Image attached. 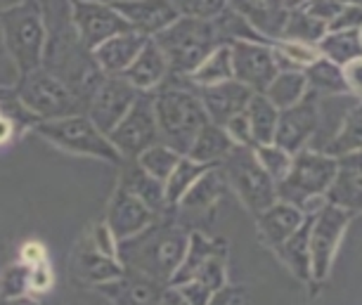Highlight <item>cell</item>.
<instances>
[{
	"label": "cell",
	"mask_w": 362,
	"mask_h": 305,
	"mask_svg": "<svg viewBox=\"0 0 362 305\" xmlns=\"http://www.w3.org/2000/svg\"><path fill=\"white\" fill-rule=\"evenodd\" d=\"M247 119L251 128V138H254L256 147L258 145H272L277 133V121H279V109L261 92H254L249 107H247Z\"/></svg>",
	"instance_id": "4dcf8cb0"
},
{
	"label": "cell",
	"mask_w": 362,
	"mask_h": 305,
	"mask_svg": "<svg viewBox=\"0 0 362 305\" xmlns=\"http://www.w3.org/2000/svg\"><path fill=\"white\" fill-rule=\"evenodd\" d=\"M232 78H235V69H232L230 43H225L218 47V50L211 52V55L199 64V69L187 76V80L194 88L218 85V83H225V80H232Z\"/></svg>",
	"instance_id": "836d02e7"
},
{
	"label": "cell",
	"mask_w": 362,
	"mask_h": 305,
	"mask_svg": "<svg viewBox=\"0 0 362 305\" xmlns=\"http://www.w3.org/2000/svg\"><path fill=\"white\" fill-rule=\"evenodd\" d=\"M320 55L337 66H346L353 59L362 57V29H337L327 31L317 43Z\"/></svg>",
	"instance_id": "f1b7e54d"
},
{
	"label": "cell",
	"mask_w": 362,
	"mask_h": 305,
	"mask_svg": "<svg viewBox=\"0 0 362 305\" xmlns=\"http://www.w3.org/2000/svg\"><path fill=\"white\" fill-rule=\"evenodd\" d=\"M76 270L86 282L95 284V287H98V284H105V282H112L126 273V268L121 265L119 258L105 256L95 246L81 251L78 258H76Z\"/></svg>",
	"instance_id": "1f68e13d"
},
{
	"label": "cell",
	"mask_w": 362,
	"mask_h": 305,
	"mask_svg": "<svg viewBox=\"0 0 362 305\" xmlns=\"http://www.w3.org/2000/svg\"><path fill=\"white\" fill-rule=\"evenodd\" d=\"M209 305H244V289L239 287H225L221 291H216L214 296H211Z\"/></svg>",
	"instance_id": "7dc6e473"
},
{
	"label": "cell",
	"mask_w": 362,
	"mask_h": 305,
	"mask_svg": "<svg viewBox=\"0 0 362 305\" xmlns=\"http://www.w3.org/2000/svg\"><path fill=\"white\" fill-rule=\"evenodd\" d=\"M161 47L163 57L170 66V76L187 78L199 69V64L211 52L228 43L218 19L177 17L159 36L152 38Z\"/></svg>",
	"instance_id": "7a4b0ae2"
},
{
	"label": "cell",
	"mask_w": 362,
	"mask_h": 305,
	"mask_svg": "<svg viewBox=\"0 0 362 305\" xmlns=\"http://www.w3.org/2000/svg\"><path fill=\"white\" fill-rule=\"evenodd\" d=\"M230 50L235 80L263 95L279 73L275 47L270 43H254V40H232Z\"/></svg>",
	"instance_id": "4fadbf2b"
},
{
	"label": "cell",
	"mask_w": 362,
	"mask_h": 305,
	"mask_svg": "<svg viewBox=\"0 0 362 305\" xmlns=\"http://www.w3.org/2000/svg\"><path fill=\"white\" fill-rule=\"evenodd\" d=\"M102 296L109 298L114 305H159L161 294H163V284L145 277L133 270H126L121 277H116L112 282L98 284L95 287Z\"/></svg>",
	"instance_id": "d6986e66"
},
{
	"label": "cell",
	"mask_w": 362,
	"mask_h": 305,
	"mask_svg": "<svg viewBox=\"0 0 362 305\" xmlns=\"http://www.w3.org/2000/svg\"><path fill=\"white\" fill-rule=\"evenodd\" d=\"M138 97L140 90H135L124 76H105L100 80V85L93 90L90 100H88L86 114L102 133L109 135L124 121V116L131 112V107L138 102Z\"/></svg>",
	"instance_id": "7c38bea8"
},
{
	"label": "cell",
	"mask_w": 362,
	"mask_h": 305,
	"mask_svg": "<svg viewBox=\"0 0 362 305\" xmlns=\"http://www.w3.org/2000/svg\"><path fill=\"white\" fill-rule=\"evenodd\" d=\"M107 138L126 161H135L145 149L156 145V142H161L152 97L140 95L138 102L131 107V112L124 116V121H121Z\"/></svg>",
	"instance_id": "8fae6325"
},
{
	"label": "cell",
	"mask_w": 362,
	"mask_h": 305,
	"mask_svg": "<svg viewBox=\"0 0 362 305\" xmlns=\"http://www.w3.org/2000/svg\"><path fill=\"white\" fill-rule=\"evenodd\" d=\"M147 40L149 38L140 36L135 31L116 33V36L107 38L105 43L95 47L93 59L105 76H121L135 62V57L140 55V50L145 47Z\"/></svg>",
	"instance_id": "44dd1931"
},
{
	"label": "cell",
	"mask_w": 362,
	"mask_h": 305,
	"mask_svg": "<svg viewBox=\"0 0 362 305\" xmlns=\"http://www.w3.org/2000/svg\"><path fill=\"white\" fill-rule=\"evenodd\" d=\"M320 126V95L315 90L305 92V97L289 109L279 112L275 145L289 152L291 157L305 149L313 142Z\"/></svg>",
	"instance_id": "5bb4252c"
},
{
	"label": "cell",
	"mask_w": 362,
	"mask_h": 305,
	"mask_svg": "<svg viewBox=\"0 0 362 305\" xmlns=\"http://www.w3.org/2000/svg\"><path fill=\"white\" fill-rule=\"evenodd\" d=\"M116 12L126 19L131 31L145 38H154L175 22L177 10L170 0H109Z\"/></svg>",
	"instance_id": "2e32d148"
},
{
	"label": "cell",
	"mask_w": 362,
	"mask_h": 305,
	"mask_svg": "<svg viewBox=\"0 0 362 305\" xmlns=\"http://www.w3.org/2000/svg\"><path fill=\"white\" fill-rule=\"evenodd\" d=\"M334 175H337V159L325 154L322 149L305 147L293 154L289 173L277 185V199L300 208L310 196L327 194Z\"/></svg>",
	"instance_id": "ba28073f"
},
{
	"label": "cell",
	"mask_w": 362,
	"mask_h": 305,
	"mask_svg": "<svg viewBox=\"0 0 362 305\" xmlns=\"http://www.w3.org/2000/svg\"><path fill=\"white\" fill-rule=\"evenodd\" d=\"M15 90L22 100V104L38 121L66 119L74 114H86L88 104L69 83H64L59 76H54L47 69H36L26 76H19Z\"/></svg>",
	"instance_id": "5b68a950"
},
{
	"label": "cell",
	"mask_w": 362,
	"mask_h": 305,
	"mask_svg": "<svg viewBox=\"0 0 362 305\" xmlns=\"http://www.w3.org/2000/svg\"><path fill=\"white\" fill-rule=\"evenodd\" d=\"M177 291L182 294V298L189 303V305H209L211 296H214V291H211L209 287H204L202 282L197 280H189L185 284H180V287H175Z\"/></svg>",
	"instance_id": "f6af8a7d"
},
{
	"label": "cell",
	"mask_w": 362,
	"mask_h": 305,
	"mask_svg": "<svg viewBox=\"0 0 362 305\" xmlns=\"http://www.w3.org/2000/svg\"><path fill=\"white\" fill-rule=\"evenodd\" d=\"M180 159H182V154H177L173 147L163 145V142H156V145L145 149L135 161H138V166L145 173L152 175V178H156L159 182H166L168 175L175 171Z\"/></svg>",
	"instance_id": "f35d334b"
},
{
	"label": "cell",
	"mask_w": 362,
	"mask_h": 305,
	"mask_svg": "<svg viewBox=\"0 0 362 305\" xmlns=\"http://www.w3.org/2000/svg\"><path fill=\"white\" fill-rule=\"evenodd\" d=\"M322 152L334 159L362 152V102H358V104L346 112L339 131L332 135L329 142L322 147Z\"/></svg>",
	"instance_id": "f546056e"
},
{
	"label": "cell",
	"mask_w": 362,
	"mask_h": 305,
	"mask_svg": "<svg viewBox=\"0 0 362 305\" xmlns=\"http://www.w3.org/2000/svg\"><path fill=\"white\" fill-rule=\"evenodd\" d=\"M209 168H214V166L197 164V161H192L189 157H182L180 161H177L175 171L168 175L166 182H163V187H166V201H168V206L175 208L177 203H180L182 196H185L189 189H192L194 182L199 180L202 175L209 171Z\"/></svg>",
	"instance_id": "e575fe53"
},
{
	"label": "cell",
	"mask_w": 362,
	"mask_h": 305,
	"mask_svg": "<svg viewBox=\"0 0 362 305\" xmlns=\"http://www.w3.org/2000/svg\"><path fill=\"white\" fill-rule=\"evenodd\" d=\"M119 187L128 189L131 194H135L138 199L145 201L156 215L170 211V206L166 201V187H163V182H159L149 173L142 171V168L138 166V161H131V164L126 166L124 175H121Z\"/></svg>",
	"instance_id": "484cf974"
},
{
	"label": "cell",
	"mask_w": 362,
	"mask_h": 305,
	"mask_svg": "<svg viewBox=\"0 0 362 305\" xmlns=\"http://www.w3.org/2000/svg\"><path fill=\"white\" fill-rule=\"evenodd\" d=\"M0 33L17 76L36 71L45 62L47 19L43 0H24L0 12Z\"/></svg>",
	"instance_id": "3957f363"
},
{
	"label": "cell",
	"mask_w": 362,
	"mask_h": 305,
	"mask_svg": "<svg viewBox=\"0 0 362 305\" xmlns=\"http://www.w3.org/2000/svg\"><path fill=\"white\" fill-rule=\"evenodd\" d=\"M228 187V180L221 171V166L209 168L199 180L194 182L192 189L182 196L177 208L182 213H204V211H214V206L223 199V192Z\"/></svg>",
	"instance_id": "d4e9b609"
},
{
	"label": "cell",
	"mask_w": 362,
	"mask_h": 305,
	"mask_svg": "<svg viewBox=\"0 0 362 305\" xmlns=\"http://www.w3.org/2000/svg\"><path fill=\"white\" fill-rule=\"evenodd\" d=\"M0 305H40V303L33 301L31 296H17V298H5V301H0Z\"/></svg>",
	"instance_id": "816d5d0a"
},
{
	"label": "cell",
	"mask_w": 362,
	"mask_h": 305,
	"mask_svg": "<svg viewBox=\"0 0 362 305\" xmlns=\"http://www.w3.org/2000/svg\"><path fill=\"white\" fill-rule=\"evenodd\" d=\"M159 305H189V303L182 298V294L175 287H166V289H163V294H161Z\"/></svg>",
	"instance_id": "f907efd6"
},
{
	"label": "cell",
	"mask_w": 362,
	"mask_h": 305,
	"mask_svg": "<svg viewBox=\"0 0 362 305\" xmlns=\"http://www.w3.org/2000/svg\"><path fill=\"white\" fill-rule=\"evenodd\" d=\"M272 47H275V57H277V66L279 71H289V69H308L310 64H315L320 57L317 45L310 43H300V40H286V38H277L272 40Z\"/></svg>",
	"instance_id": "d590c367"
},
{
	"label": "cell",
	"mask_w": 362,
	"mask_h": 305,
	"mask_svg": "<svg viewBox=\"0 0 362 305\" xmlns=\"http://www.w3.org/2000/svg\"><path fill=\"white\" fill-rule=\"evenodd\" d=\"M237 145L232 142V138L225 133L223 126H216V124H209L202 128L199 135L194 138L192 147L185 157H189L197 164H204V166H221L225 159L232 154V149Z\"/></svg>",
	"instance_id": "cb8c5ba5"
},
{
	"label": "cell",
	"mask_w": 362,
	"mask_h": 305,
	"mask_svg": "<svg viewBox=\"0 0 362 305\" xmlns=\"http://www.w3.org/2000/svg\"><path fill=\"white\" fill-rule=\"evenodd\" d=\"M305 92H308V78H305V71L289 69V71H279L263 95L277 107L279 112H282L303 100Z\"/></svg>",
	"instance_id": "d6a6232c"
},
{
	"label": "cell",
	"mask_w": 362,
	"mask_h": 305,
	"mask_svg": "<svg viewBox=\"0 0 362 305\" xmlns=\"http://www.w3.org/2000/svg\"><path fill=\"white\" fill-rule=\"evenodd\" d=\"M327 29H329V26H327L322 19L313 17L305 8H298V10H289V17H286L282 38L317 45L320 40L325 38Z\"/></svg>",
	"instance_id": "8d00e7d4"
},
{
	"label": "cell",
	"mask_w": 362,
	"mask_h": 305,
	"mask_svg": "<svg viewBox=\"0 0 362 305\" xmlns=\"http://www.w3.org/2000/svg\"><path fill=\"white\" fill-rule=\"evenodd\" d=\"M353 215L344 208L327 201V206L317 215H313L310 225V270L313 282H325L332 273L334 256L339 251V244L344 239L346 227Z\"/></svg>",
	"instance_id": "9c48e42d"
},
{
	"label": "cell",
	"mask_w": 362,
	"mask_h": 305,
	"mask_svg": "<svg viewBox=\"0 0 362 305\" xmlns=\"http://www.w3.org/2000/svg\"><path fill=\"white\" fill-rule=\"evenodd\" d=\"M52 287V273L47 268V263H40V265L31 268V289L36 291H45Z\"/></svg>",
	"instance_id": "681fc988"
},
{
	"label": "cell",
	"mask_w": 362,
	"mask_h": 305,
	"mask_svg": "<svg viewBox=\"0 0 362 305\" xmlns=\"http://www.w3.org/2000/svg\"><path fill=\"white\" fill-rule=\"evenodd\" d=\"M254 152H256L258 164L263 166V171L279 185L291 168V159H293L291 154L284 152L282 147H277L275 142H272V145H258Z\"/></svg>",
	"instance_id": "ab89813d"
},
{
	"label": "cell",
	"mask_w": 362,
	"mask_h": 305,
	"mask_svg": "<svg viewBox=\"0 0 362 305\" xmlns=\"http://www.w3.org/2000/svg\"><path fill=\"white\" fill-rule=\"evenodd\" d=\"M180 17L216 19L228 10V0H170Z\"/></svg>",
	"instance_id": "b9f144b4"
},
{
	"label": "cell",
	"mask_w": 362,
	"mask_h": 305,
	"mask_svg": "<svg viewBox=\"0 0 362 305\" xmlns=\"http://www.w3.org/2000/svg\"><path fill=\"white\" fill-rule=\"evenodd\" d=\"M121 76H124L135 90L152 92L170 78V66L166 62V57H163L161 47L149 38L145 47L140 50V55L135 57V62L128 66Z\"/></svg>",
	"instance_id": "603a6c76"
},
{
	"label": "cell",
	"mask_w": 362,
	"mask_h": 305,
	"mask_svg": "<svg viewBox=\"0 0 362 305\" xmlns=\"http://www.w3.org/2000/svg\"><path fill=\"white\" fill-rule=\"evenodd\" d=\"M223 128H225V133L230 135L232 142H235L237 147H251V149H256V142H254V138H251V128H249L247 112L239 114V116H235V119H230Z\"/></svg>",
	"instance_id": "7bdbcfd3"
},
{
	"label": "cell",
	"mask_w": 362,
	"mask_h": 305,
	"mask_svg": "<svg viewBox=\"0 0 362 305\" xmlns=\"http://www.w3.org/2000/svg\"><path fill=\"white\" fill-rule=\"evenodd\" d=\"M93 246L102 251L105 256H112V258H119V241L112 234V229L107 227V222H100L93 232Z\"/></svg>",
	"instance_id": "ee69618b"
},
{
	"label": "cell",
	"mask_w": 362,
	"mask_h": 305,
	"mask_svg": "<svg viewBox=\"0 0 362 305\" xmlns=\"http://www.w3.org/2000/svg\"><path fill=\"white\" fill-rule=\"evenodd\" d=\"M341 69H344L348 95H353V97H358L362 102V57L353 59V62H348Z\"/></svg>",
	"instance_id": "bcb514c9"
},
{
	"label": "cell",
	"mask_w": 362,
	"mask_h": 305,
	"mask_svg": "<svg viewBox=\"0 0 362 305\" xmlns=\"http://www.w3.org/2000/svg\"><path fill=\"white\" fill-rule=\"evenodd\" d=\"M19 3H24V0H0V12L12 8V5H19Z\"/></svg>",
	"instance_id": "11a10c76"
},
{
	"label": "cell",
	"mask_w": 362,
	"mask_h": 305,
	"mask_svg": "<svg viewBox=\"0 0 362 305\" xmlns=\"http://www.w3.org/2000/svg\"><path fill=\"white\" fill-rule=\"evenodd\" d=\"M29 289H31V268L26 263H17V265L3 270V275H0V301L26 296Z\"/></svg>",
	"instance_id": "60d3db41"
},
{
	"label": "cell",
	"mask_w": 362,
	"mask_h": 305,
	"mask_svg": "<svg viewBox=\"0 0 362 305\" xmlns=\"http://www.w3.org/2000/svg\"><path fill=\"white\" fill-rule=\"evenodd\" d=\"M223 251H228L223 239H209V237L202 232H189L187 253H185V258H182L180 268L175 270L173 280H170V287H180V284L194 280L197 273L209 263V258H214L216 253H223Z\"/></svg>",
	"instance_id": "4316f807"
},
{
	"label": "cell",
	"mask_w": 362,
	"mask_h": 305,
	"mask_svg": "<svg viewBox=\"0 0 362 305\" xmlns=\"http://www.w3.org/2000/svg\"><path fill=\"white\" fill-rule=\"evenodd\" d=\"M310 0H284V5H286V10H298V8H305Z\"/></svg>",
	"instance_id": "f5cc1de1"
},
{
	"label": "cell",
	"mask_w": 362,
	"mask_h": 305,
	"mask_svg": "<svg viewBox=\"0 0 362 305\" xmlns=\"http://www.w3.org/2000/svg\"><path fill=\"white\" fill-rule=\"evenodd\" d=\"M189 246L185 227L156 218L145 232L119 244V261L126 270L140 273L161 284H170Z\"/></svg>",
	"instance_id": "6da1fadb"
},
{
	"label": "cell",
	"mask_w": 362,
	"mask_h": 305,
	"mask_svg": "<svg viewBox=\"0 0 362 305\" xmlns=\"http://www.w3.org/2000/svg\"><path fill=\"white\" fill-rule=\"evenodd\" d=\"M305 71V78H308V88L315 90L317 95H348L346 88V78H344V69L337 66L329 59L320 57L315 64H310Z\"/></svg>",
	"instance_id": "74e56055"
},
{
	"label": "cell",
	"mask_w": 362,
	"mask_h": 305,
	"mask_svg": "<svg viewBox=\"0 0 362 305\" xmlns=\"http://www.w3.org/2000/svg\"><path fill=\"white\" fill-rule=\"evenodd\" d=\"M152 104L161 142L185 157L199 131L209 124L199 95L187 88L166 85L152 97Z\"/></svg>",
	"instance_id": "277c9868"
},
{
	"label": "cell",
	"mask_w": 362,
	"mask_h": 305,
	"mask_svg": "<svg viewBox=\"0 0 362 305\" xmlns=\"http://www.w3.org/2000/svg\"><path fill=\"white\" fill-rule=\"evenodd\" d=\"M69 15L74 31L88 52H93L116 33L131 31L126 19L109 0H69Z\"/></svg>",
	"instance_id": "30bf717a"
},
{
	"label": "cell",
	"mask_w": 362,
	"mask_h": 305,
	"mask_svg": "<svg viewBox=\"0 0 362 305\" xmlns=\"http://www.w3.org/2000/svg\"><path fill=\"white\" fill-rule=\"evenodd\" d=\"M334 3H339L341 8H362V0H334Z\"/></svg>",
	"instance_id": "db71d44e"
},
{
	"label": "cell",
	"mask_w": 362,
	"mask_h": 305,
	"mask_svg": "<svg viewBox=\"0 0 362 305\" xmlns=\"http://www.w3.org/2000/svg\"><path fill=\"white\" fill-rule=\"evenodd\" d=\"M36 133L50 145L64 149L76 157H90L109 164H124V157L116 152V147L98 126L88 119V114H74L66 119L40 121Z\"/></svg>",
	"instance_id": "8992f818"
},
{
	"label": "cell",
	"mask_w": 362,
	"mask_h": 305,
	"mask_svg": "<svg viewBox=\"0 0 362 305\" xmlns=\"http://www.w3.org/2000/svg\"><path fill=\"white\" fill-rule=\"evenodd\" d=\"M159 218L145 201L138 199L135 194H131L124 187H116V192L109 199L107 206V227L112 229V234L116 237V241H126L133 239L135 234L145 232L152 222Z\"/></svg>",
	"instance_id": "9a60e30c"
},
{
	"label": "cell",
	"mask_w": 362,
	"mask_h": 305,
	"mask_svg": "<svg viewBox=\"0 0 362 305\" xmlns=\"http://www.w3.org/2000/svg\"><path fill=\"white\" fill-rule=\"evenodd\" d=\"M22 263L29 268H36L40 263H47V251L40 241H26L22 246Z\"/></svg>",
	"instance_id": "c3c4849f"
},
{
	"label": "cell",
	"mask_w": 362,
	"mask_h": 305,
	"mask_svg": "<svg viewBox=\"0 0 362 305\" xmlns=\"http://www.w3.org/2000/svg\"><path fill=\"white\" fill-rule=\"evenodd\" d=\"M197 90H199L197 95H199L204 109H206L209 121L216 126H225L230 119L244 114L251 97H254V90L235 78L225 80V83H218V85L197 88Z\"/></svg>",
	"instance_id": "e0dca14e"
},
{
	"label": "cell",
	"mask_w": 362,
	"mask_h": 305,
	"mask_svg": "<svg viewBox=\"0 0 362 305\" xmlns=\"http://www.w3.org/2000/svg\"><path fill=\"white\" fill-rule=\"evenodd\" d=\"M228 8L247 19L270 43L282 38L286 17H289L284 0H228Z\"/></svg>",
	"instance_id": "ffe728a7"
},
{
	"label": "cell",
	"mask_w": 362,
	"mask_h": 305,
	"mask_svg": "<svg viewBox=\"0 0 362 305\" xmlns=\"http://www.w3.org/2000/svg\"><path fill=\"white\" fill-rule=\"evenodd\" d=\"M310 225L313 215H305L303 225L279 246L275 253L284 261V265L291 270L293 277L303 282H313V270H310Z\"/></svg>",
	"instance_id": "83f0119b"
},
{
	"label": "cell",
	"mask_w": 362,
	"mask_h": 305,
	"mask_svg": "<svg viewBox=\"0 0 362 305\" xmlns=\"http://www.w3.org/2000/svg\"><path fill=\"white\" fill-rule=\"evenodd\" d=\"M228 187L239 196L249 213H263L277 201V182L258 164L251 147H235L232 154L221 164Z\"/></svg>",
	"instance_id": "52a82bcc"
},
{
	"label": "cell",
	"mask_w": 362,
	"mask_h": 305,
	"mask_svg": "<svg viewBox=\"0 0 362 305\" xmlns=\"http://www.w3.org/2000/svg\"><path fill=\"white\" fill-rule=\"evenodd\" d=\"M325 196L346 213H362V152L337 159V175Z\"/></svg>",
	"instance_id": "ac0fdd59"
},
{
	"label": "cell",
	"mask_w": 362,
	"mask_h": 305,
	"mask_svg": "<svg viewBox=\"0 0 362 305\" xmlns=\"http://www.w3.org/2000/svg\"><path fill=\"white\" fill-rule=\"evenodd\" d=\"M303 220H305V215L298 206L277 199L270 208H265L263 213L256 215V227L265 246L277 251L300 225H303Z\"/></svg>",
	"instance_id": "7402d4cb"
}]
</instances>
